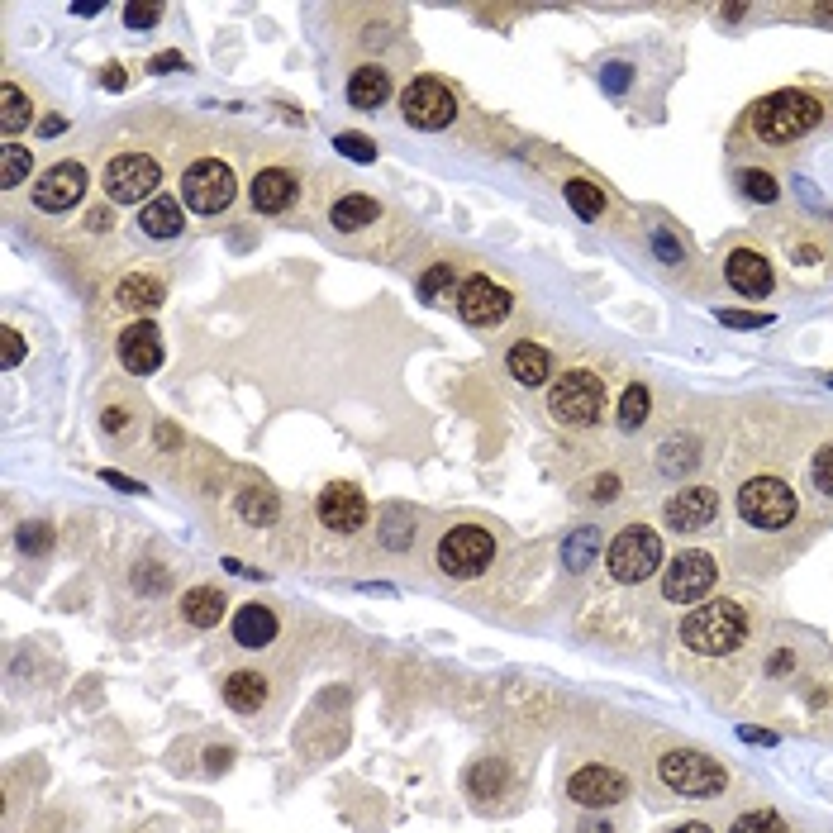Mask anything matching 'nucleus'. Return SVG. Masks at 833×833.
<instances>
[{
    "mask_svg": "<svg viewBox=\"0 0 833 833\" xmlns=\"http://www.w3.org/2000/svg\"><path fill=\"white\" fill-rule=\"evenodd\" d=\"M748 638V615L738 600H710L681 619V643L700 657H724Z\"/></svg>",
    "mask_w": 833,
    "mask_h": 833,
    "instance_id": "obj_1",
    "label": "nucleus"
},
{
    "mask_svg": "<svg viewBox=\"0 0 833 833\" xmlns=\"http://www.w3.org/2000/svg\"><path fill=\"white\" fill-rule=\"evenodd\" d=\"M819 100L810 91H772L753 105V129L762 143H795L819 124Z\"/></svg>",
    "mask_w": 833,
    "mask_h": 833,
    "instance_id": "obj_2",
    "label": "nucleus"
},
{
    "mask_svg": "<svg viewBox=\"0 0 833 833\" xmlns=\"http://www.w3.org/2000/svg\"><path fill=\"white\" fill-rule=\"evenodd\" d=\"M605 567H610V576H615L619 586L648 581V576L662 567V538H657V529H648V524L619 529L615 543H610V553H605Z\"/></svg>",
    "mask_w": 833,
    "mask_h": 833,
    "instance_id": "obj_3",
    "label": "nucleus"
},
{
    "mask_svg": "<svg viewBox=\"0 0 833 833\" xmlns=\"http://www.w3.org/2000/svg\"><path fill=\"white\" fill-rule=\"evenodd\" d=\"M548 410L557 424L567 429H591L595 419L605 415V381L595 372H567L557 377V386L548 391Z\"/></svg>",
    "mask_w": 833,
    "mask_h": 833,
    "instance_id": "obj_4",
    "label": "nucleus"
},
{
    "mask_svg": "<svg viewBox=\"0 0 833 833\" xmlns=\"http://www.w3.org/2000/svg\"><path fill=\"white\" fill-rule=\"evenodd\" d=\"M657 776H662V786L676 795H691V800H710V795L724 791V767L705 753H691V748H676L657 762Z\"/></svg>",
    "mask_w": 833,
    "mask_h": 833,
    "instance_id": "obj_5",
    "label": "nucleus"
},
{
    "mask_svg": "<svg viewBox=\"0 0 833 833\" xmlns=\"http://www.w3.org/2000/svg\"><path fill=\"white\" fill-rule=\"evenodd\" d=\"M738 515L748 519L753 529H786V524L800 515V505H795V491L786 481L753 476V481L738 491Z\"/></svg>",
    "mask_w": 833,
    "mask_h": 833,
    "instance_id": "obj_6",
    "label": "nucleus"
},
{
    "mask_svg": "<svg viewBox=\"0 0 833 833\" xmlns=\"http://www.w3.org/2000/svg\"><path fill=\"white\" fill-rule=\"evenodd\" d=\"M100 186H105V196L115 200V205H139V200L148 205L153 191L162 186V167L148 153H119V158L105 162Z\"/></svg>",
    "mask_w": 833,
    "mask_h": 833,
    "instance_id": "obj_7",
    "label": "nucleus"
},
{
    "mask_svg": "<svg viewBox=\"0 0 833 833\" xmlns=\"http://www.w3.org/2000/svg\"><path fill=\"white\" fill-rule=\"evenodd\" d=\"M234 196H238V181L219 158H200L181 172V200L196 215H219V210H229Z\"/></svg>",
    "mask_w": 833,
    "mask_h": 833,
    "instance_id": "obj_8",
    "label": "nucleus"
},
{
    "mask_svg": "<svg viewBox=\"0 0 833 833\" xmlns=\"http://www.w3.org/2000/svg\"><path fill=\"white\" fill-rule=\"evenodd\" d=\"M491 557H496V538L486 534V529H476V524H457L438 543V567L448 576H457V581L481 576L491 567Z\"/></svg>",
    "mask_w": 833,
    "mask_h": 833,
    "instance_id": "obj_9",
    "label": "nucleus"
},
{
    "mask_svg": "<svg viewBox=\"0 0 833 833\" xmlns=\"http://www.w3.org/2000/svg\"><path fill=\"white\" fill-rule=\"evenodd\" d=\"M400 110H405V124H415V129H429V134H434V129H448V124H453L457 96L438 77H419L400 91Z\"/></svg>",
    "mask_w": 833,
    "mask_h": 833,
    "instance_id": "obj_10",
    "label": "nucleus"
},
{
    "mask_svg": "<svg viewBox=\"0 0 833 833\" xmlns=\"http://www.w3.org/2000/svg\"><path fill=\"white\" fill-rule=\"evenodd\" d=\"M714 586V557L710 553H676V562L662 572V595L672 605H695Z\"/></svg>",
    "mask_w": 833,
    "mask_h": 833,
    "instance_id": "obj_11",
    "label": "nucleus"
},
{
    "mask_svg": "<svg viewBox=\"0 0 833 833\" xmlns=\"http://www.w3.org/2000/svg\"><path fill=\"white\" fill-rule=\"evenodd\" d=\"M510 291L496 286L491 277H467L462 281V291H457V315L467 319L472 329H496L500 319L510 315Z\"/></svg>",
    "mask_w": 833,
    "mask_h": 833,
    "instance_id": "obj_12",
    "label": "nucleus"
},
{
    "mask_svg": "<svg viewBox=\"0 0 833 833\" xmlns=\"http://www.w3.org/2000/svg\"><path fill=\"white\" fill-rule=\"evenodd\" d=\"M81 196H86V167H81V162H58V167H48V172L34 181V205L48 210V215L72 210Z\"/></svg>",
    "mask_w": 833,
    "mask_h": 833,
    "instance_id": "obj_13",
    "label": "nucleus"
},
{
    "mask_svg": "<svg viewBox=\"0 0 833 833\" xmlns=\"http://www.w3.org/2000/svg\"><path fill=\"white\" fill-rule=\"evenodd\" d=\"M567 795H572L576 805H586V810H610V805H619L629 795V781L615 767H581L567 781Z\"/></svg>",
    "mask_w": 833,
    "mask_h": 833,
    "instance_id": "obj_14",
    "label": "nucleus"
},
{
    "mask_svg": "<svg viewBox=\"0 0 833 833\" xmlns=\"http://www.w3.org/2000/svg\"><path fill=\"white\" fill-rule=\"evenodd\" d=\"M315 510H319V524H324V529H334V534H353V529H362V519H367V500H362L357 486L334 481V486H324V491H319Z\"/></svg>",
    "mask_w": 833,
    "mask_h": 833,
    "instance_id": "obj_15",
    "label": "nucleus"
},
{
    "mask_svg": "<svg viewBox=\"0 0 833 833\" xmlns=\"http://www.w3.org/2000/svg\"><path fill=\"white\" fill-rule=\"evenodd\" d=\"M714 515H719V496L710 486H691V491H676L667 500V524L676 534H700L714 524Z\"/></svg>",
    "mask_w": 833,
    "mask_h": 833,
    "instance_id": "obj_16",
    "label": "nucleus"
},
{
    "mask_svg": "<svg viewBox=\"0 0 833 833\" xmlns=\"http://www.w3.org/2000/svg\"><path fill=\"white\" fill-rule=\"evenodd\" d=\"M119 362H124L129 372H139V377H148V372L162 367V334L153 319H139V324H129V329L119 334Z\"/></svg>",
    "mask_w": 833,
    "mask_h": 833,
    "instance_id": "obj_17",
    "label": "nucleus"
},
{
    "mask_svg": "<svg viewBox=\"0 0 833 833\" xmlns=\"http://www.w3.org/2000/svg\"><path fill=\"white\" fill-rule=\"evenodd\" d=\"M296 177L286 172V167H262L253 186H248V200H253V210L258 215H281V210H291L296 205Z\"/></svg>",
    "mask_w": 833,
    "mask_h": 833,
    "instance_id": "obj_18",
    "label": "nucleus"
},
{
    "mask_svg": "<svg viewBox=\"0 0 833 833\" xmlns=\"http://www.w3.org/2000/svg\"><path fill=\"white\" fill-rule=\"evenodd\" d=\"M724 277H729V286H734L738 296L762 300L772 291V262L762 258V253H753V248H738V253H729V262H724Z\"/></svg>",
    "mask_w": 833,
    "mask_h": 833,
    "instance_id": "obj_19",
    "label": "nucleus"
},
{
    "mask_svg": "<svg viewBox=\"0 0 833 833\" xmlns=\"http://www.w3.org/2000/svg\"><path fill=\"white\" fill-rule=\"evenodd\" d=\"M386 96H391V72L377 67V62L357 67L353 77H348V100H353L357 110H377V105H386Z\"/></svg>",
    "mask_w": 833,
    "mask_h": 833,
    "instance_id": "obj_20",
    "label": "nucleus"
},
{
    "mask_svg": "<svg viewBox=\"0 0 833 833\" xmlns=\"http://www.w3.org/2000/svg\"><path fill=\"white\" fill-rule=\"evenodd\" d=\"M277 638V615L267 605H243L234 615V643L238 648H267Z\"/></svg>",
    "mask_w": 833,
    "mask_h": 833,
    "instance_id": "obj_21",
    "label": "nucleus"
},
{
    "mask_svg": "<svg viewBox=\"0 0 833 833\" xmlns=\"http://www.w3.org/2000/svg\"><path fill=\"white\" fill-rule=\"evenodd\" d=\"M505 367H510V377H515L519 386H543V381H548V367H553V357H548V348H538V343L524 338V343L510 348Z\"/></svg>",
    "mask_w": 833,
    "mask_h": 833,
    "instance_id": "obj_22",
    "label": "nucleus"
},
{
    "mask_svg": "<svg viewBox=\"0 0 833 833\" xmlns=\"http://www.w3.org/2000/svg\"><path fill=\"white\" fill-rule=\"evenodd\" d=\"M224 591H215V586H196V591L181 595V619L191 624V629H215L219 619H224Z\"/></svg>",
    "mask_w": 833,
    "mask_h": 833,
    "instance_id": "obj_23",
    "label": "nucleus"
},
{
    "mask_svg": "<svg viewBox=\"0 0 833 833\" xmlns=\"http://www.w3.org/2000/svg\"><path fill=\"white\" fill-rule=\"evenodd\" d=\"M224 700H229V710L238 714H253L267 705V676L262 672H229L224 676Z\"/></svg>",
    "mask_w": 833,
    "mask_h": 833,
    "instance_id": "obj_24",
    "label": "nucleus"
},
{
    "mask_svg": "<svg viewBox=\"0 0 833 833\" xmlns=\"http://www.w3.org/2000/svg\"><path fill=\"white\" fill-rule=\"evenodd\" d=\"M115 300L124 310H134V315H153L162 305V281L148 277V272H134V277H124L115 286Z\"/></svg>",
    "mask_w": 833,
    "mask_h": 833,
    "instance_id": "obj_25",
    "label": "nucleus"
},
{
    "mask_svg": "<svg viewBox=\"0 0 833 833\" xmlns=\"http://www.w3.org/2000/svg\"><path fill=\"white\" fill-rule=\"evenodd\" d=\"M139 229L148 238H177L181 229H186V219H181V205H177V200H167V196H153L148 205H143Z\"/></svg>",
    "mask_w": 833,
    "mask_h": 833,
    "instance_id": "obj_26",
    "label": "nucleus"
},
{
    "mask_svg": "<svg viewBox=\"0 0 833 833\" xmlns=\"http://www.w3.org/2000/svg\"><path fill=\"white\" fill-rule=\"evenodd\" d=\"M329 224H334V229H343V234H357V229L377 224V200H372V196H343V200H334V210H329Z\"/></svg>",
    "mask_w": 833,
    "mask_h": 833,
    "instance_id": "obj_27",
    "label": "nucleus"
},
{
    "mask_svg": "<svg viewBox=\"0 0 833 833\" xmlns=\"http://www.w3.org/2000/svg\"><path fill=\"white\" fill-rule=\"evenodd\" d=\"M695 462H700V443H695L691 434H686V438H667V443H662V457H657V467H662L667 476L691 472Z\"/></svg>",
    "mask_w": 833,
    "mask_h": 833,
    "instance_id": "obj_28",
    "label": "nucleus"
},
{
    "mask_svg": "<svg viewBox=\"0 0 833 833\" xmlns=\"http://www.w3.org/2000/svg\"><path fill=\"white\" fill-rule=\"evenodd\" d=\"M29 119H34V110H29V100H24V91H20V86H10V81H5V86H0V129H5V134H20L24 124H29Z\"/></svg>",
    "mask_w": 833,
    "mask_h": 833,
    "instance_id": "obj_29",
    "label": "nucleus"
},
{
    "mask_svg": "<svg viewBox=\"0 0 833 833\" xmlns=\"http://www.w3.org/2000/svg\"><path fill=\"white\" fill-rule=\"evenodd\" d=\"M600 553V529H576V534H567V543H562V562L572 567V572H581V567H591V557Z\"/></svg>",
    "mask_w": 833,
    "mask_h": 833,
    "instance_id": "obj_30",
    "label": "nucleus"
},
{
    "mask_svg": "<svg viewBox=\"0 0 833 833\" xmlns=\"http://www.w3.org/2000/svg\"><path fill=\"white\" fill-rule=\"evenodd\" d=\"M381 524H386V529H381V543H386V548H410V538H415V519H410V510H405V505H386V515H381Z\"/></svg>",
    "mask_w": 833,
    "mask_h": 833,
    "instance_id": "obj_31",
    "label": "nucleus"
},
{
    "mask_svg": "<svg viewBox=\"0 0 833 833\" xmlns=\"http://www.w3.org/2000/svg\"><path fill=\"white\" fill-rule=\"evenodd\" d=\"M562 191H567V205H572L581 219H600V215H605V196H600V186H591V181L576 177V181H567Z\"/></svg>",
    "mask_w": 833,
    "mask_h": 833,
    "instance_id": "obj_32",
    "label": "nucleus"
},
{
    "mask_svg": "<svg viewBox=\"0 0 833 833\" xmlns=\"http://www.w3.org/2000/svg\"><path fill=\"white\" fill-rule=\"evenodd\" d=\"M277 496H272V491H262V486H253V491H243V496H238V515L248 519V524H272V519H277Z\"/></svg>",
    "mask_w": 833,
    "mask_h": 833,
    "instance_id": "obj_33",
    "label": "nucleus"
},
{
    "mask_svg": "<svg viewBox=\"0 0 833 833\" xmlns=\"http://www.w3.org/2000/svg\"><path fill=\"white\" fill-rule=\"evenodd\" d=\"M29 172H34L29 148H20V143H5V158H0V186H5V191H10V186H24Z\"/></svg>",
    "mask_w": 833,
    "mask_h": 833,
    "instance_id": "obj_34",
    "label": "nucleus"
},
{
    "mask_svg": "<svg viewBox=\"0 0 833 833\" xmlns=\"http://www.w3.org/2000/svg\"><path fill=\"white\" fill-rule=\"evenodd\" d=\"M648 410H653V400H648V386H629V391H624V400H619V429H629V434H634L638 424H643V419H648Z\"/></svg>",
    "mask_w": 833,
    "mask_h": 833,
    "instance_id": "obj_35",
    "label": "nucleus"
},
{
    "mask_svg": "<svg viewBox=\"0 0 833 833\" xmlns=\"http://www.w3.org/2000/svg\"><path fill=\"white\" fill-rule=\"evenodd\" d=\"M467 786H472L476 795H496L500 786H505V767H500V762H476L472 776H467Z\"/></svg>",
    "mask_w": 833,
    "mask_h": 833,
    "instance_id": "obj_36",
    "label": "nucleus"
},
{
    "mask_svg": "<svg viewBox=\"0 0 833 833\" xmlns=\"http://www.w3.org/2000/svg\"><path fill=\"white\" fill-rule=\"evenodd\" d=\"M729 833H786V819L772 810H753V814H743V819H734Z\"/></svg>",
    "mask_w": 833,
    "mask_h": 833,
    "instance_id": "obj_37",
    "label": "nucleus"
},
{
    "mask_svg": "<svg viewBox=\"0 0 833 833\" xmlns=\"http://www.w3.org/2000/svg\"><path fill=\"white\" fill-rule=\"evenodd\" d=\"M453 286V267L448 262H438V267H429L424 277H419V300H429V305H438V296Z\"/></svg>",
    "mask_w": 833,
    "mask_h": 833,
    "instance_id": "obj_38",
    "label": "nucleus"
},
{
    "mask_svg": "<svg viewBox=\"0 0 833 833\" xmlns=\"http://www.w3.org/2000/svg\"><path fill=\"white\" fill-rule=\"evenodd\" d=\"M810 476H814V491L833 500V443H824L810 462Z\"/></svg>",
    "mask_w": 833,
    "mask_h": 833,
    "instance_id": "obj_39",
    "label": "nucleus"
},
{
    "mask_svg": "<svg viewBox=\"0 0 833 833\" xmlns=\"http://www.w3.org/2000/svg\"><path fill=\"white\" fill-rule=\"evenodd\" d=\"M334 148L343 153V158H353V162H377V143L367 139V134H338Z\"/></svg>",
    "mask_w": 833,
    "mask_h": 833,
    "instance_id": "obj_40",
    "label": "nucleus"
},
{
    "mask_svg": "<svg viewBox=\"0 0 833 833\" xmlns=\"http://www.w3.org/2000/svg\"><path fill=\"white\" fill-rule=\"evenodd\" d=\"M738 186H743V196L762 200V205H772V200L781 196V186H776L767 172H743V177H738Z\"/></svg>",
    "mask_w": 833,
    "mask_h": 833,
    "instance_id": "obj_41",
    "label": "nucleus"
},
{
    "mask_svg": "<svg viewBox=\"0 0 833 833\" xmlns=\"http://www.w3.org/2000/svg\"><path fill=\"white\" fill-rule=\"evenodd\" d=\"M48 548H53V529H48V524H24L20 529V553L39 557V553H48Z\"/></svg>",
    "mask_w": 833,
    "mask_h": 833,
    "instance_id": "obj_42",
    "label": "nucleus"
},
{
    "mask_svg": "<svg viewBox=\"0 0 833 833\" xmlns=\"http://www.w3.org/2000/svg\"><path fill=\"white\" fill-rule=\"evenodd\" d=\"M158 20H162V5H153V0H148V5H143V0L124 5V24H129V29H153Z\"/></svg>",
    "mask_w": 833,
    "mask_h": 833,
    "instance_id": "obj_43",
    "label": "nucleus"
},
{
    "mask_svg": "<svg viewBox=\"0 0 833 833\" xmlns=\"http://www.w3.org/2000/svg\"><path fill=\"white\" fill-rule=\"evenodd\" d=\"M719 324H729V329H767L772 315H762V310H719Z\"/></svg>",
    "mask_w": 833,
    "mask_h": 833,
    "instance_id": "obj_44",
    "label": "nucleus"
},
{
    "mask_svg": "<svg viewBox=\"0 0 833 833\" xmlns=\"http://www.w3.org/2000/svg\"><path fill=\"white\" fill-rule=\"evenodd\" d=\"M586 496H591V500H605V505H610V500L619 496V476H610V472L595 476L591 486H586Z\"/></svg>",
    "mask_w": 833,
    "mask_h": 833,
    "instance_id": "obj_45",
    "label": "nucleus"
},
{
    "mask_svg": "<svg viewBox=\"0 0 833 833\" xmlns=\"http://www.w3.org/2000/svg\"><path fill=\"white\" fill-rule=\"evenodd\" d=\"M5 367H20V357H24V338L15 334V329H5Z\"/></svg>",
    "mask_w": 833,
    "mask_h": 833,
    "instance_id": "obj_46",
    "label": "nucleus"
},
{
    "mask_svg": "<svg viewBox=\"0 0 833 833\" xmlns=\"http://www.w3.org/2000/svg\"><path fill=\"white\" fill-rule=\"evenodd\" d=\"M653 248H657V258H662V262H681V248H676V243L662 234V229L653 234Z\"/></svg>",
    "mask_w": 833,
    "mask_h": 833,
    "instance_id": "obj_47",
    "label": "nucleus"
},
{
    "mask_svg": "<svg viewBox=\"0 0 833 833\" xmlns=\"http://www.w3.org/2000/svg\"><path fill=\"white\" fill-rule=\"evenodd\" d=\"M139 591H167V572H134Z\"/></svg>",
    "mask_w": 833,
    "mask_h": 833,
    "instance_id": "obj_48",
    "label": "nucleus"
},
{
    "mask_svg": "<svg viewBox=\"0 0 833 833\" xmlns=\"http://www.w3.org/2000/svg\"><path fill=\"white\" fill-rule=\"evenodd\" d=\"M605 86H610V91H624V86H629V67H624V62H615V67H605Z\"/></svg>",
    "mask_w": 833,
    "mask_h": 833,
    "instance_id": "obj_49",
    "label": "nucleus"
},
{
    "mask_svg": "<svg viewBox=\"0 0 833 833\" xmlns=\"http://www.w3.org/2000/svg\"><path fill=\"white\" fill-rule=\"evenodd\" d=\"M100 476H105V481H110V486H119V491H129V496H139V491H143L139 481H129V476H119V472H110V467H105V472H100Z\"/></svg>",
    "mask_w": 833,
    "mask_h": 833,
    "instance_id": "obj_50",
    "label": "nucleus"
},
{
    "mask_svg": "<svg viewBox=\"0 0 833 833\" xmlns=\"http://www.w3.org/2000/svg\"><path fill=\"white\" fill-rule=\"evenodd\" d=\"M177 67H186L181 53H158V58H153V72H177Z\"/></svg>",
    "mask_w": 833,
    "mask_h": 833,
    "instance_id": "obj_51",
    "label": "nucleus"
},
{
    "mask_svg": "<svg viewBox=\"0 0 833 833\" xmlns=\"http://www.w3.org/2000/svg\"><path fill=\"white\" fill-rule=\"evenodd\" d=\"M738 738L743 743H776V734H767V729H738Z\"/></svg>",
    "mask_w": 833,
    "mask_h": 833,
    "instance_id": "obj_52",
    "label": "nucleus"
},
{
    "mask_svg": "<svg viewBox=\"0 0 833 833\" xmlns=\"http://www.w3.org/2000/svg\"><path fill=\"white\" fill-rule=\"evenodd\" d=\"M105 91H124V72H119V67H105Z\"/></svg>",
    "mask_w": 833,
    "mask_h": 833,
    "instance_id": "obj_53",
    "label": "nucleus"
},
{
    "mask_svg": "<svg viewBox=\"0 0 833 833\" xmlns=\"http://www.w3.org/2000/svg\"><path fill=\"white\" fill-rule=\"evenodd\" d=\"M205 757H210V772H219V767L229 762V753H224V748H210V753H205Z\"/></svg>",
    "mask_w": 833,
    "mask_h": 833,
    "instance_id": "obj_54",
    "label": "nucleus"
},
{
    "mask_svg": "<svg viewBox=\"0 0 833 833\" xmlns=\"http://www.w3.org/2000/svg\"><path fill=\"white\" fill-rule=\"evenodd\" d=\"M86 224H91V229H105V224H115V219H110V210H96V215L86 219Z\"/></svg>",
    "mask_w": 833,
    "mask_h": 833,
    "instance_id": "obj_55",
    "label": "nucleus"
},
{
    "mask_svg": "<svg viewBox=\"0 0 833 833\" xmlns=\"http://www.w3.org/2000/svg\"><path fill=\"white\" fill-rule=\"evenodd\" d=\"M105 429H124V410H105Z\"/></svg>",
    "mask_w": 833,
    "mask_h": 833,
    "instance_id": "obj_56",
    "label": "nucleus"
},
{
    "mask_svg": "<svg viewBox=\"0 0 833 833\" xmlns=\"http://www.w3.org/2000/svg\"><path fill=\"white\" fill-rule=\"evenodd\" d=\"M576 833H615V829H610V824H600V819H591V824H581Z\"/></svg>",
    "mask_w": 833,
    "mask_h": 833,
    "instance_id": "obj_57",
    "label": "nucleus"
},
{
    "mask_svg": "<svg viewBox=\"0 0 833 833\" xmlns=\"http://www.w3.org/2000/svg\"><path fill=\"white\" fill-rule=\"evenodd\" d=\"M667 833H710V824H676V829H667Z\"/></svg>",
    "mask_w": 833,
    "mask_h": 833,
    "instance_id": "obj_58",
    "label": "nucleus"
},
{
    "mask_svg": "<svg viewBox=\"0 0 833 833\" xmlns=\"http://www.w3.org/2000/svg\"><path fill=\"white\" fill-rule=\"evenodd\" d=\"M814 20H824V24H833V5H819V10H814Z\"/></svg>",
    "mask_w": 833,
    "mask_h": 833,
    "instance_id": "obj_59",
    "label": "nucleus"
},
{
    "mask_svg": "<svg viewBox=\"0 0 833 833\" xmlns=\"http://www.w3.org/2000/svg\"><path fill=\"white\" fill-rule=\"evenodd\" d=\"M829 386H833V377H829Z\"/></svg>",
    "mask_w": 833,
    "mask_h": 833,
    "instance_id": "obj_60",
    "label": "nucleus"
}]
</instances>
